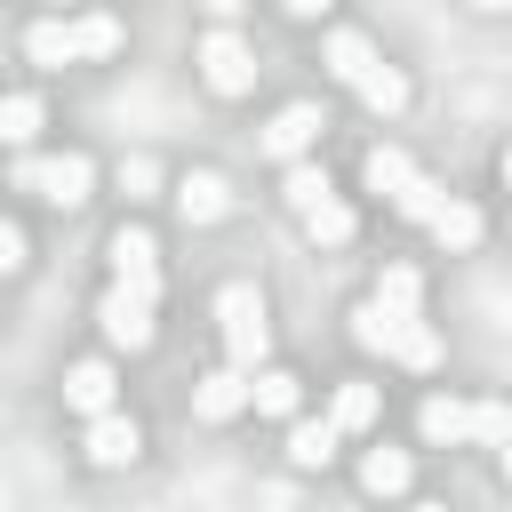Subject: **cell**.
Returning a JSON list of instances; mask_svg holds the SVG:
<instances>
[{
    "label": "cell",
    "instance_id": "3957f363",
    "mask_svg": "<svg viewBox=\"0 0 512 512\" xmlns=\"http://www.w3.org/2000/svg\"><path fill=\"white\" fill-rule=\"evenodd\" d=\"M216 320H224V352H232V368H248V376H256V360H264V344H272V320H264V296L232 280V288L216 296Z\"/></svg>",
    "mask_w": 512,
    "mask_h": 512
},
{
    "label": "cell",
    "instance_id": "ba28073f",
    "mask_svg": "<svg viewBox=\"0 0 512 512\" xmlns=\"http://www.w3.org/2000/svg\"><path fill=\"white\" fill-rule=\"evenodd\" d=\"M192 408H200L208 424H224V416H240V408H256V376L224 360L216 376H200V392H192Z\"/></svg>",
    "mask_w": 512,
    "mask_h": 512
},
{
    "label": "cell",
    "instance_id": "8992f818",
    "mask_svg": "<svg viewBox=\"0 0 512 512\" xmlns=\"http://www.w3.org/2000/svg\"><path fill=\"white\" fill-rule=\"evenodd\" d=\"M80 448H88V464H104V472H120V464H136L144 456V432H136V416H88V432H80Z\"/></svg>",
    "mask_w": 512,
    "mask_h": 512
},
{
    "label": "cell",
    "instance_id": "5bb4252c",
    "mask_svg": "<svg viewBox=\"0 0 512 512\" xmlns=\"http://www.w3.org/2000/svg\"><path fill=\"white\" fill-rule=\"evenodd\" d=\"M320 64H328L336 80H352V88H360V80H368V72H376L384 56L368 48V32H328V56H320Z\"/></svg>",
    "mask_w": 512,
    "mask_h": 512
},
{
    "label": "cell",
    "instance_id": "30bf717a",
    "mask_svg": "<svg viewBox=\"0 0 512 512\" xmlns=\"http://www.w3.org/2000/svg\"><path fill=\"white\" fill-rule=\"evenodd\" d=\"M104 256H112V280H160V240L144 224H120Z\"/></svg>",
    "mask_w": 512,
    "mask_h": 512
},
{
    "label": "cell",
    "instance_id": "9a60e30c",
    "mask_svg": "<svg viewBox=\"0 0 512 512\" xmlns=\"http://www.w3.org/2000/svg\"><path fill=\"white\" fill-rule=\"evenodd\" d=\"M416 432H424L432 448H456V440H472V408H456V400H440V392H432V400L416 408Z\"/></svg>",
    "mask_w": 512,
    "mask_h": 512
},
{
    "label": "cell",
    "instance_id": "7a4b0ae2",
    "mask_svg": "<svg viewBox=\"0 0 512 512\" xmlns=\"http://www.w3.org/2000/svg\"><path fill=\"white\" fill-rule=\"evenodd\" d=\"M152 304H160V280H112L104 304H96V320H104V336L120 352H144L152 344Z\"/></svg>",
    "mask_w": 512,
    "mask_h": 512
},
{
    "label": "cell",
    "instance_id": "7402d4cb",
    "mask_svg": "<svg viewBox=\"0 0 512 512\" xmlns=\"http://www.w3.org/2000/svg\"><path fill=\"white\" fill-rule=\"evenodd\" d=\"M432 240H440V248H472V240H480V208H472V200H448V208L432 216Z\"/></svg>",
    "mask_w": 512,
    "mask_h": 512
},
{
    "label": "cell",
    "instance_id": "d4e9b609",
    "mask_svg": "<svg viewBox=\"0 0 512 512\" xmlns=\"http://www.w3.org/2000/svg\"><path fill=\"white\" fill-rule=\"evenodd\" d=\"M256 416H296V376L288 368H256Z\"/></svg>",
    "mask_w": 512,
    "mask_h": 512
},
{
    "label": "cell",
    "instance_id": "cb8c5ba5",
    "mask_svg": "<svg viewBox=\"0 0 512 512\" xmlns=\"http://www.w3.org/2000/svg\"><path fill=\"white\" fill-rule=\"evenodd\" d=\"M304 240H312V248H344V240H352V208H344V200L312 208V216H304Z\"/></svg>",
    "mask_w": 512,
    "mask_h": 512
},
{
    "label": "cell",
    "instance_id": "5b68a950",
    "mask_svg": "<svg viewBox=\"0 0 512 512\" xmlns=\"http://www.w3.org/2000/svg\"><path fill=\"white\" fill-rule=\"evenodd\" d=\"M200 80H208L216 96H248V88H256V48H248L232 24H216V32L200 40Z\"/></svg>",
    "mask_w": 512,
    "mask_h": 512
},
{
    "label": "cell",
    "instance_id": "d6986e66",
    "mask_svg": "<svg viewBox=\"0 0 512 512\" xmlns=\"http://www.w3.org/2000/svg\"><path fill=\"white\" fill-rule=\"evenodd\" d=\"M328 416H336V432H368V424L384 416V392H376V384H336V408H328Z\"/></svg>",
    "mask_w": 512,
    "mask_h": 512
},
{
    "label": "cell",
    "instance_id": "d6a6232c",
    "mask_svg": "<svg viewBox=\"0 0 512 512\" xmlns=\"http://www.w3.org/2000/svg\"><path fill=\"white\" fill-rule=\"evenodd\" d=\"M504 192H512V144H504Z\"/></svg>",
    "mask_w": 512,
    "mask_h": 512
},
{
    "label": "cell",
    "instance_id": "2e32d148",
    "mask_svg": "<svg viewBox=\"0 0 512 512\" xmlns=\"http://www.w3.org/2000/svg\"><path fill=\"white\" fill-rule=\"evenodd\" d=\"M336 440H344V432H336V416H304V424L288 432V464H304V472H320V464L336 456Z\"/></svg>",
    "mask_w": 512,
    "mask_h": 512
},
{
    "label": "cell",
    "instance_id": "52a82bcc",
    "mask_svg": "<svg viewBox=\"0 0 512 512\" xmlns=\"http://www.w3.org/2000/svg\"><path fill=\"white\" fill-rule=\"evenodd\" d=\"M320 128H328L320 104H280L272 128H264V152H272V160H304V152L320 144Z\"/></svg>",
    "mask_w": 512,
    "mask_h": 512
},
{
    "label": "cell",
    "instance_id": "603a6c76",
    "mask_svg": "<svg viewBox=\"0 0 512 512\" xmlns=\"http://www.w3.org/2000/svg\"><path fill=\"white\" fill-rule=\"evenodd\" d=\"M328 200H336V192H328V176H320L312 160H296V168H288V208H296V216H312V208H328Z\"/></svg>",
    "mask_w": 512,
    "mask_h": 512
},
{
    "label": "cell",
    "instance_id": "83f0119b",
    "mask_svg": "<svg viewBox=\"0 0 512 512\" xmlns=\"http://www.w3.org/2000/svg\"><path fill=\"white\" fill-rule=\"evenodd\" d=\"M472 440H512V408L504 400H480L472 408Z\"/></svg>",
    "mask_w": 512,
    "mask_h": 512
},
{
    "label": "cell",
    "instance_id": "e575fe53",
    "mask_svg": "<svg viewBox=\"0 0 512 512\" xmlns=\"http://www.w3.org/2000/svg\"><path fill=\"white\" fill-rule=\"evenodd\" d=\"M416 512H448V504H416Z\"/></svg>",
    "mask_w": 512,
    "mask_h": 512
},
{
    "label": "cell",
    "instance_id": "836d02e7",
    "mask_svg": "<svg viewBox=\"0 0 512 512\" xmlns=\"http://www.w3.org/2000/svg\"><path fill=\"white\" fill-rule=\"evenodd\" d=\"M504 480H512V440H504Z\"/></svg>",
    "mask_w": 512,
    "mask_h": 512
},
{
    "label": "cell",
    "instance_id": "44dd1931",
    "mask_svg": "<svg viewBox=\"0 0 512 512\" xmlns=\"http://www.w3.org/2000/svg\"><path fill=\"white\" fill-rule=\"evenodd\" d=\"M360 104H368V112H384V120H392V112H408V72L376 64V72L360 80Z\"/></svg>",
    "mask_w": 512,
    "mask_h": 512
},
{
    "label": "cell",
    "instance_id": "1f68e13d",
    "mask_svg": "<svg viewBox=\"0 0 512 512\" xmlns=\"http://www.w3.org/2000/svg\"><path fill=\"white\" fill-rule=\"evenodd\" d=\"M472 8H488V16H504V8H512V0H472Z\"/></svg>",
    "mask_w": 512,
    "mask_h": 512
},
{
    "label": "cell",
    "instance_id": "9c48e42d",
    "mask_svg": "<svg viewBox=\"0 0 512 512\" xmlns=\"http://www.w3.org/2000/svg\"><path fill=\"white\" fill-rule=\"evenodd\" d=\"M176 208H184V224H224V216H232V184H224L216 168H192V176L176 184Z\"/></svg>",
    "mask_w": 512,
    "mask_h": 512
},
{
    "label": "cell",
    "instance_id": "4fadbf2b",
    "mask_svg": "<svg viewBox=\"0 0 512 512\" xmlns=\"http://www.w3.org/2000/svg\"><path fill=\"white\" fill-rule=\"evenodd\" d=\"M360 176H368V192H384L392 208H400V200H408V184H416V168H408V152H400V144H376V152L360 160Z\"/></svg>",
    "mask_w": 512,
    "mask_h": 512
},
{
    "label": "cell",
    "instance_id": "4316f807",
    "mask_svg": "<svg viewBox=\"0 0 512 512\" xmlns=\"http://www.w3.org/2000/svg\"><path fill=\"white\" fill-rule=\"evenodd\" d=\"M120 184H128V200H152V192H160V168H152L144 152H128V160H120Z\"/></svg>",
    "mask_w": 512,
    "mask_h": 512
},
{
    "label": "cell",
    "instance_id": "4dcf8cb0",
    "mask_svg": "<svg viewBox=\"0 0 512 512\" xmlns=\"http://www.w3.org/2000/svg\"><path fill=\"white\" fill-rule=\"evenodd\" d=\"M208 8H216V16H240V0H208Z\"/></svg>",
    "mask_w": 512,
    "mask_h": 512
},
{
    "label": "cell",
    "instance_id": "6da1fadb",
    "mask_svg": "<svg viewBox=\"0 0 512 512\" xmlns=\"http://www.w3.org/2000/svg\"><path fill=\"white\" fill-rule=\"evenodd\" d=\"M352 336H360L368 352H384V360H408V368H432V360H440V336H432L424 320H400V312H384L376 296L352 312Z\"/></svg>",
    "mask_w": 512,
    "mask_h": 512
},
{
    "label": "cell",
    "instance_id": "7c38bea8",
    "mask_svg": "<svg viewBox=\"0 0 512 512\" xmlns=\"http://www.w3.org/2000/svg\"><path fill=\"white\" fill-rule=\"evenodd\" d=\"M24 56H32L40 72H64V64H80V48H72V24H64V16H40V24L24 32Z\"/></svg>",
    "mask_w": 512,
    "mask_h": 512
},
{
    "label": "cell",
    "instance_id": "277c9868",
    "mask_svg": "<svg viewBox=\"0 0 512 512\" xmlns=\"http://www.w3.org/2000/svg\"><path fill=\"white\" fill-rule=\"evenodd\" d=\"M16 192L48 200V208H80L96 192V168L80 152H56V160H16Z\"/></svg>",
    "mask_w": 512,
    "mask_h": 512
},
{
    "label": "cell",
    "instance_id": "ffe728a7",
    "mask_svg": "<svg viewBox=\"0 0 512 512\" xmlns=\"http://www.w3.org/2000/svg\"><path fill=\"white\" fill-rule=\"evenodd\" d=\"M360 488H368V496H400V488H408V456H400V448H368V456H360Z\"/></svg>",
    "mask_w": 512,
    "mask_h": 512
},
{
    "label": "cell",
    "instance_id": "8fae6325",
    "mask_svg": "<svg viewBox=\"0 0 512 512\" xmlns=\"http://www.w3.org/2000/svg\"><path fill=\"white\" fill-rule=\"evenodd\" d=\"M64 408L72 416H112V368L104 360H72L64 368Z\"/></svg>",
    "mask_w": 512,
    "mask_h": 512
},
{
    "label": "cell",
    "instance_id": "f1b7e54d",
    "mask_svg": "<svg viewBox=\"0 0 512 512\" xmlns=\"http://www.w3.org/2000/svg\"><path fill=\"white\" fill-rule=\"evenodd\" d=\"M0 264H8V272H24V232H16V224L0 232Z\"/></svg>",
    "mask_w": 512,
    "mask_h": 512
},
{
    "label": "cell",
    "instance_id": "e0dca14e",
    "mask_svg": "<svg viewBox=\"0 0 512 512\" xmlns=\"http://www.w3.org/2000/svg\"><path fill=\"white\" fill-rule=\"evenodd\" d=\"M376 304H384V312H400V320H416V312H424V272H416V264H384Z\"/></svg>",
    "mask_w": 512,
    "mask_h": 512
},
{
    "label": "cell",
    "instance_id": "f546056e",
    "mask_svg": "<svg viewBox=\"0 0 512 512\" xmlns=\"http://www.w3.org/2000/svg\"><path fill=\"white\" fill-rule=\"evenodd\" d=\"M280 8H288L296 24H312V16H328V0H280Z\"/></svg>",
    "mask_w": 512,
    "mask_h": 512
},
{
    "label": "cell",
    "instance_id": "484cf974",
    "mask_svg": "<svg viewBox=\"0 0 512 512\" xmlns=\"http://www.w3.org/2000/svg\"><path fill=\"white\" fill-rule=\"evenodd\" d=\"M0 136H8V144H32V136H40V104H32V96H8V112H0Z\"/></svg>",
    "mask_w": 512,
    "mask_h": 512
},
{
    "label": "cell",
    "instance_id": "ac0fdd59",
    "mask_svg": "<svg viewBox=\"0 0 512 512\" xmlns=\"http://www.w3.org/2000/svg\"><path fill=\"white\" fill-rule=\"evenodd\" d=\"M72 48H80V64H96V56H120V16H104V8L72 16Z\"/></svg>",
    "mask_w": 512,
    "mask_h": 512
}]
</instances>
